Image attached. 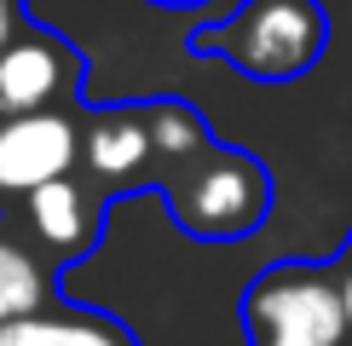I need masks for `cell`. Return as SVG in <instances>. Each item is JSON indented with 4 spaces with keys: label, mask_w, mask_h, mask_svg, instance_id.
Instances as JSON below:
<instances>
[{
    "label": "cell",
    "mask_w": 352,
    "mask_h": 346,
    "mask_svg": "<svg viewBox=\"0 0 352 346\" xmlns=\"http://www.w3.org/2000/svg\"><path fill=\"white\" fill-rule=\"evenodd\" d=\"M87 58L64 29L29 23L12 47H0V115L29 110H69L81 104Z\"/></svg>",
    "instance_id": "8992f818"
},
{
    "label": "cell",
    "mask_w": 352,
    "mask_h": 346,
    "mask_svg": "<svg viewBox=\"0 0 352 346\" xmlns=\"http://www.w3.org/2000/svg\"><path fill=\"white\" fill-rule=\"evenodd\" d=\"M214 144L208 122L185 98H122L93 104L81 127V173L110 202L127 191L162 196L179 173Z\"/></svg>",
    "instance_id": "6da1fadb"
},
{
    "label": "cell",
    "mask_w": 352,
    "mask_h": 346,
    "mask_svg": "<svg viewBox=\"0 0 352 346\" xmlns=\"http://www.w3.org/2000/svg\"><path fill=\"white\" fill-rule=\"evenodd\" d=\"M29 23H35V18H29L23 0H0V47H12V41H18Z\"/></svg>",
    "instance_id": "30bf717a"
},
{
    "label": "cell",
    "mask_w": 352,
    "mask_h": 346,
    "mask_svg": "<svg viewBox=\"0 0 352 346\" xmlns=\"http://www.w3.org/2000/svg\"><path fill=\"white\" fill-rule=\"evenodd\" d=\"M335 266H341V283H346V306H352V231H346L341 254H335Z\"/></svg>",
    "instance_id": "8fae6325"
},
{
    "label": "cell",
    "mask_w": 352,
    "mask_h": 346,
    "mask_svg": "<svg viewBox=\"0 0 352 346\" xmlns=\"http://www.w3.org/2000/svg\"><path fill=\"white\" fill-rule=\"evenodd\" d=\"M248 346H352V306L335 260H277L243 288Z\"/></svg>",
    "instance_id": "3957f363"
},
{
    "label": "cell",
    "mask_w": 352,
    "mask_h": 346,
    "mask_svg": "<svg viewBox=\"0 0 352 346\" xmlns=\"http://www.w3.org/2000/svg\"><path fill=\"white\" fill-rule=\"evenodd\" d=\"M329 6L324 0H243L237 12L190 29L185 47L197 58H219L260 86H289L312 76L329 52Z\"/></svg>",
    "instance_id": "7a4b0ae2"
},
{
    "label": "cell",
    "mask_w": 352,
    "mask_h": 346,
    "mask_svg": "<svg viewBox=\"0 0 352 346\" xmlns=\"http://www.w3.org/2000/svg\"><path fill=\"white\" fill-rule=\"evenodd\" d=\"M81 127H87L81 104L0 115V214H18L23 196L81 168Z\"/></svg>",
    "instance_id": "5b68a950"
},
{
    "label": "cell",
    "mask_w": 352,
    "mask_h": 346,
    "mask_svg": "<svg viewBox=\"0 0 352 346\" xmlns=\"http://www.w3.org/2000/svg\"><path fill=\"white\" fill-rule=\"evenodd\" d=\"M12 220L35 237V249H47L58 266L69 271V266H81V260L98 254L104 225H110V196L76 168V173H64V179L41 185L35 196H23Z\"/></svg>",
    "instance_id": "52a82bcc"
},
{
    "label": "cell",
    "mask_w": 352,
    "mask_h": 346,
    "mask_svg": "<svg viewBox=\"0 0 352 346\" xmlns=\"http://www.w3.org/2000/svg\"><path fill=\"white\" fill-rule=\"evenodd\" d=\"M52 300H64V266L47 249H35V237L12 214H0V323L41 312Z\"/></svg>",
    "instance_id": "9c48e42d"
},
{
    "label": "cell",
    "mask_w": 352,
    "mask_h": 346,
    "mask_svg": "<svg viewBox=\"0 0 352 346\" xmlns=\"http://www.w3.org/2000/svg\"><path fill=\"white\" fill-rule=\"evenodd\" d=\"M0 346H144V341L104 306L52 300L41 312H23L12 323H0Z\"/></svg>",
    "instance_id": "ba28073f"
},
{
    "label": "cell",
    "mask_w": 352,
    "mask_h": 346,
    "mask_svg": "<svg viewBox=\"0 0 352 346\" xmlns=\"http://www.w3.org/2000/svg\"><path fill=\"white\" fill-rule=\"evenodd\" d=\"M151 6H168V12H190V6H208V0H151Z\"/></svg>",
    "instance_id": "7c38bea8"
},
{
    "label": "cell",
    "mask_w": 352,
    "mask_h": 346,
    "mask_svg": "<svg viewBox=\"0 0 352 346\" xmlns=\"http://www.w3.org/2000/svg\"><path fill=\"white\" fill-rule=\"evenodd\" d=\"M168 220L197 242H243L266 225L272 214V173L254 150L237 144H208L179 179L162 191Z\"/></svg>",
    "instance_id": "277c9868"
}]
</instances>
